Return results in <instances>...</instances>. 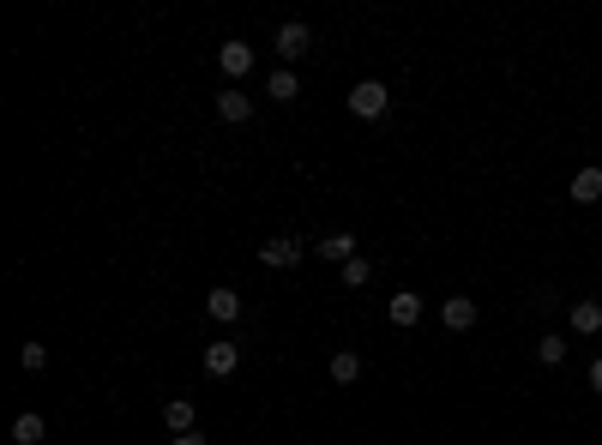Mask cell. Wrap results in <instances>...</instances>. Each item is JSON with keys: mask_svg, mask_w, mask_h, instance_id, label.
I'll list each match as a JSON object with an SVG mask.
<instances>
[{"mask_svg": "<svg viewBox=\"0 0 602 445\" xmlns=\"http://www.w3.org/2000/svg\"><path fill=\"white\" fill-rule=\"evenodd\" d=\"M163 422H169V433H193V422H199V415H193V404H187V397H169V404H163Z\"/></svg>", "mask_w": 602, "mask_h": 445, "instance_id": "4fadbf2b", "label": "cell"}, {"mask_svg": "<svg viewBox=\"0 0 602 445\" xmlns=\"http://www.w3.org/2000/svg\"><path fill=\"white\" fill-rule=\"evenodd\" d=\"M566 344H572V337H561V331H548V337L536 344V362H542V367H561V362H566Z\"/></svg>", "mask_w": 602, "mask_h": 445, "instance_id": "2e32d148", "label": "cell"}, {"mask_svg": "<svg viewBox=\"0 0 602 445\" xmlns=\"http://www.w3.org/2000/svg\"><path fill=\"white\" fill-rule=\"evenodd\" d=\"M235 367H241V349L229 344V337H217V344L205 349V373H211V380H229Z\"/></svg>", "mask_w": 602, "mask_h": 445, "instance_id": "5b68a950", "label": "cell"}, {"mask_svg": "<svg viewBox=\"0 0 602 445\" xmlns=\"http://www.w3.org/2000/svg\"><path fill=\"white\" fill-rule=\"evenodd\" d=\"M205 313L223 319V325H235L241 319V295H235V289H211V295H205Z\"/></svg>", "mask_w": 602, "mask_h": 445, "instance_id": "9c48e42d", "label": "cell"}, {"mask_svg": "<svg viewBox=\"0 0 602 445\" xmlns=\"http://www.w3.org/2000/svg\"><path fill=\"white\" fill-rule=\"evenodd\" d=\"M367 277H374V265L361 259V253H356V259H350V265H343V284H350V289H361V284H367Z\"/></svg>", "mask_w": 602, "mask_h": 445, "instance_id": "ac0fdd59", "label": "cell"}, {"mask_svg": "<svg viewBox=\"0 0 602 445\" xmlns=\"http://www.w3.org/2000/svg\"><path fill=\"white\" fill-rule=\"evenodd\" d=\"M217 115H223L229 127H241L247 115H253V97H241L235 84H223V97H217Z\"/></svg>", "mask_w": 602, "mask_h": 445, "instance_id": "ba28073f", "label": "cell"}, {"mask_svg": "<svg viewBox=\"0 0 602 445\" xmlns=\"http://www.w3.org/2000/svg\"><path fill=\"white\" fill-rule=\"evenodd\" d=\"M385 313H392V325H416L421 319V295H416V289H398Z\"/></svg>", "mask_w": 602, "mask_h": 445, "instance_id": "8fae6325", "label": "cell"}, {"mask_svg": "<svg viewBox=\"0 0 602 445\" xmlns=\"http://www.w3.org/2000/svg\"><path fill=\"white\" fill-rule=\"evenodd\" d=\"M440 319H446V331H470V325H476V301H470V295H452Z\"/></svg>", "mask_w": 602, "mask_h": 445, "instance_id": "30bf717a", "label": "cell"}, {"mask_svg": "<svg viewBox=\"0 0 602 445\" xmlns=\"http://www.w3.org/2000/svg\"><path fill=\"white\" fill-rule=\"evenodd\" d=\"M19 362L31 367V373H42V367H49V349H42V344H24V349H19Z\"/></svg>", "mask_w": 602, "mask_h": 445, "instance_id": "d6986e66", "label": "cell"}, {"mask_svg": "<svg viewBox=\"0 0 602 445\" xmlns=\"http://www.w3.org/2000/svg\"><path fill=\"white\" fill-rule=\"evenodd\" d=\"M356 380H361V355L338 349V355H332V385H356Z\"/></svg>", "mask_w": 602, "mask_h": 445, "instance_id": "9a60e30c", "label": "cell"}, {"mask_svg": "<svg viewBox=\"0 0 602 445\" xmlns=\"http://www.w3.org/2000/svg\"><path fill=\"white\" fill-rule=\"evenodd\" d=\"M566 193H572V199H579V205H597V199H602V169H579Z\"/></svg>", "mask_w": 602, "mask_h": 445, "instance_id": "7c38bea8", "label": "cell"}, {"mask_svg": "<svg viewBox=\"0 0 602 445\" xmlns=\"http://www.w3.org/2000/svg\"><path fill=\"white\" fill-rule=\"evenodd\" d=\"M566 325H572L579 337H590V331H602V301H572V307H566Z\"/></svg>", "mask_w": 602, "mask_h": 445, "instance_id": "52a82bcc", "label": "cell"}, {"mask_svg": "<svg viewBox=\"0 0 602 445\" xmlns=\"http://www.w3.org/2000/svg\"><path fill=\"white\" fill-rule=\"evenodd\" d=\"M307 48H314V31H307V24H301V19L278 24V61H301Z\"/></svg>", "mask_w": 602, "mask_h": 445, "instance_id": "277c9868", "label": "cell"}, {"mask_svg": "<svg viewBox=\"0 0 602 445\" xmlns=\"http://www.w3.org/2000/svg\"><path fill=\"white\" fill-rule=\"evenodd\" d=\"M314 253H320V259H332V265H350V259H356V235H350V229H338V235L314 241Z\"/></svg>", "mask_w": 602, "mask_h": 445, "instance_id": "8992f818", "label": "cell"}, {"mask_svg": "<svg viewBox=\"0 0 602 445\" xmlns=\"http://www.w3.org/2000/svg\"><path fill=\"white\" fill-rule=\"evenodd\" d=\"M314 253V241H296V235H278V241H265L260 247V265L265 271H296L301 259Z\"/></svg>", "mask_w": 602, "mask_h": 445, "instance_id": "6da1fadb", "label": "cell"}, {"mask_svg": "<svg viewBox=\"0 0 602 445\" xmlns=\"http://www.w3.org/2000/svg\"><path fill=\"white\" fill-rule=\"evenodd\" d=\"M385 102H392V91H385L380 79L350 84V115H361V121H380V115H385Z\"/></svg>", "mask_w": 602, "mask_h": 445, "instance_id": "7a4b0ae2", "label": "cell"}, {"mask_svg": "<svg viewBox=\"0 0 602 445\" xmlns=\"http://www.w3.org/2000/svg\"><path fill=\"white\" fill-rule=\"evenodd\" d=\"M217 66H223V79H229V84L247 79V73H253V48H247L241 37H229V42L217 48Z\"/></svg>", "mask_w": 602, "mask_h": 445, "instance_id": "3957f363", "label": "cell"}, {"mask_svg": "<svg viewBox=\"0 0 602 445\" xmlns=\"http://www.w3.org/2000/svg\"><path fill=\"white\" fill-rule=\"evenodd\" d=\"M169 445H205V440H199V433H175Z\"/></svg>", "mask_w": 602, "mask_h": 445, "instance_id": "44dd1931", "label": "cell"}, {"mask_svg": "<svg viewBox=\"0 0 602 445\" xmlns=\"http://www.w3.org/2000/svg\"><path fill=\"white\" fill-rule=\"evenodd\" d=\"M590 391H597V397H602V355H597V362H590Z\"/></svg>", "mask_w": 602, "mask_h": 445, "instance_id": "ffe728a7", "label": "cell"}, {"mask_svg": "<svg viewBox=\"0 0 602 445\" xmlns=\"http://www.w3.org/2000/svg\"><path fill=\"white\" fill-rule=\"evenodd\" d=\"M265 91H271V97H278V102H296V97H301V79H296V73H289V66H278Z\"/></svg>", "mask_w": 602, "mask_h": 445, "instance_id": "e0dca14e", "label": "cell"}, {"mask_svg": "<svg viewBox=\"0 0 602 445\" xmlns=\"http://www.w3.org/2000/svg\"><path fill=\"white\" fill-rule=\"evenodd\" d=\"M42 433H49V422H42L37 409H24L19 422H13V440H19V445H37V440H42Z\"/></svg>", "mask_w": 602, "mask_h": 445, "instance_id": "5bb4252c", "label": "cell"}]
</instances>
